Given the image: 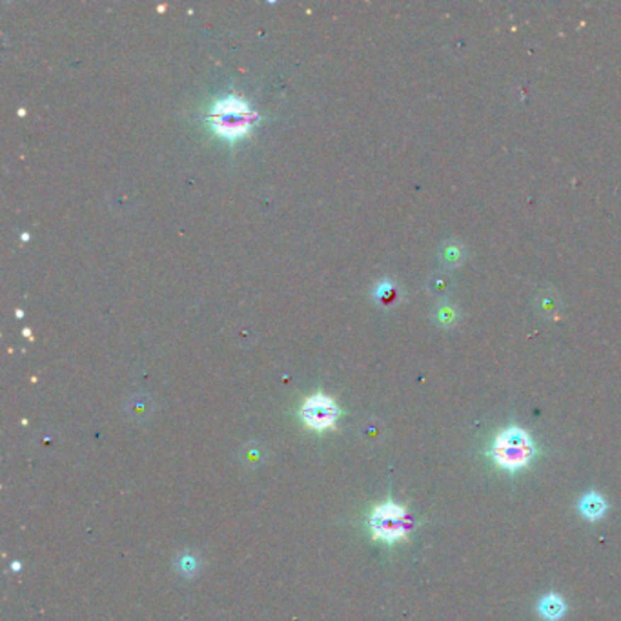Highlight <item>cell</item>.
I'll return each mask as SVG.
<instances>
[{"mask_svg": "<svg viewBox=\"0 0 621 621\" xmlns=\"http://www.w3.org/2000/svg\"><path fill=\"white\" fill-rule=\"evenodd\" d=\"M536 455V445L532 441L527 430L511 426L501 430L492 443L490 457L501 470L506 472H518L530 465Z\"/></svg>", "mask_w": 621, "mask_h": 621, "instance_id": "1", "label": "cell"}, {"mask_svg": "<svg viewBox=\"0 0 621 621\" xmlns=\"http://www.w3.org/2000/svg\"><path fill=\"white\" fill-rule=\"evenodd\" d=\"M256 120L257 113L251 110L250 104L234 95L217 101L210 111V124L215 133L226 139H239L246 135Z\"/></svg>", "mask_w": 621, "mask_h": 621, "instance_id": "2", "label": "cell"}, {"mask_svg": "<svg viewBox=\"0 0 621 621\" xmlns=\"http://www.w3.org/2000/svg\"><path fill=\"white\" fill-rule=\"evenodd\" d=\"M370 525L374 537L394 543L406 537L410 530V518L403 506L388 501L375 508L370 518Z\"/></svg>", "mask_w": 621, "mask_h": 621, "instance_id": "3", "label": "cell"}, {"mask_svg": "<svg viewBox=\"0 0 621 621\" xmlns=\"http://www.w3.org/2000/svg\"><path fill=\"white\" fill-rule=\"evenodd\" d=\"M337 406L330 397L317 394L302 404V419L315 430H324L336 423Z\"/></svg>", "mask_w": 621, "mask_h": 621, "instance_id": "4", "label": "cell"}, {"mask_svg": "<svg viewBox=\"0 0 621 621\" xmlns=\"http://www.w3.org/2000/svg\"><path fill=\"white\" fill-rule=\"evenodd\" d=\"M565 610H566L565 600H563L559 594H556V592L547 594L543 600L537 603V613H540V616L547 621L562 620Z\"/></svg>", "mask_w": 621, "mask_h": 621, "instance_id": "5", "label": "cell"}, {"mask_svg": "<svg viewBox=\"0 0 621 621\" xmlns=\"http://www.w3.org/2000/svg\"><path fill=\"white\" fill-rule=\"evenodd\" d=\"M578 508L581 512V515H585L591 521H596V519H600L607 512V501L598 492H588L579 499Z\"/></svg>", "mask_w": 621, "mask_h": 621, "instance_id": "6", "label": "cell"}]
</instances>
